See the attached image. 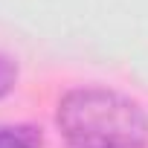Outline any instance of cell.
<instances>
[{
    "instance_id": "6da1fadb",
    "label": "cell",
    "mask_w": 148,
    "mask_h": 148,
    "mask_svg": "<svg viewBox=\"0 0 148 148\" xmlns=\"http://www.w3.org/2000/svg\"><path fill=\"white\" fill-rule=\"evenodd\" d=\"M58 131L73 148H145V110L108 87L67 90L55 110Z\"/></svg>"
},
{
    "instance_id": "7a4b0ae2",
    "label": "cell",
    "mask_w": 148,
    "mask_h": 148,
    "mask_svg": "<svg viewBox=\"0 0 148 148\" xmlns=\"http://www.w3.org/2000/svg\"><path fill=\"white\" fill-rule=\"evenodd\" d=\"M44 136L35 125H0V148H41Z\"/></svg>"
},
{
    "instance_id": "3957f363",
    "label": "cell",
    "mask_w": 148,
    "mask_h": 148,
    "mask_svg": "<svg viewBox=\"0 0 148 148\" xmlns=\"http://www.w3.org/2000/svg\"><path fill=\"white\" fill-rule=\"evenodd\" d=\"M18 84V64L6 55V52H0V99L9 96Z\"/></svg>"
}]
</instances>
